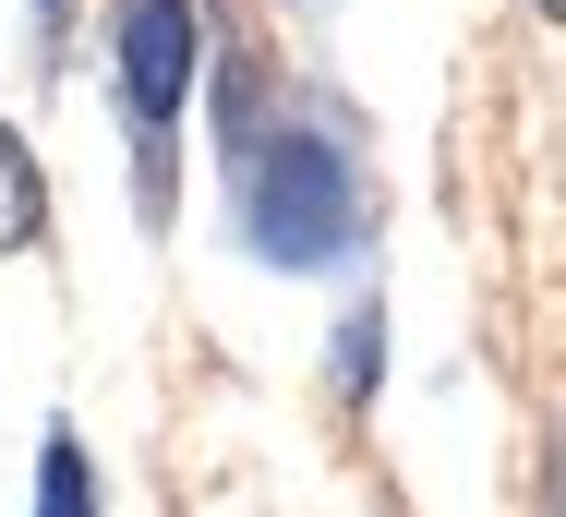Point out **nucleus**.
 Instances as JSON below:
<instances>
[{"instance_id": "7", "label": "nucleus", "mask_w": 566, "mask_h": 517, "mask_svg": "<svg viewBox=\"0 0 566 517\" xmlns=\"http://www.w3.org/2000/svg\"><path fill=\"white\" fill-rule=\"evenodd\" d=\"M543 12H566V0H543Z\"/></svg>"}, {"instance_id": "4", "label": "nucleus", "mask_w": 566, "mask_h": 517, "mask_svg": "<svg viewBox=\"0 0 566 517\" xmlns=\"http://www.w3.org/2000/svg\"><path fill=\"white\" fill-rule=\"evenodd\" d=\"M0 241H36V181H24L12 133H0Z\"/></svg>"}, {"instance_id": "5", "label": "nucleus", "mask_w": 566, "mask_h": 517, "mask_svg": "<svg viewBox=\"0 0 566 517\" xmlns=\"http://www.w3.org/2000/svg\"><path fill=\"white\" fill-rule=\"evenodd\" d=\"M555 517H566V445H555Z\"/></svg>"}, {"instance_id": "3", "label": "nucleus", "mask_w": 566, "mask_h": 517, "mask_svg": "<svg viewBox=\"0 0 566 517\" xmlns=\"http://www.w3.org/2000/svg\"><path fill=\"white\" fill-rule=\"evenodd\" d=\"M36 517H97V482H85L73 433H49V457H36Z\"/></svg>"}, {"instance_id": "2", "label": "nucleus", "mask_w": 566, "mask_h": 517, "mask_svg": "<svg viewBox=\"0 0 566 517\" xmlns=\"http://www.w3.org/2000/svg\"><path fill=\"white\" fill-rule=\"evenodd\" d=\"M181 85H193V0H120V97H133V145H145V193L169 181Z\"/></svg>"}, {"instance_id": "1", "label": "nucleus", "mask_w": 566, "mask_h": 517, "mask_svg": "<svg viewBox=\"0 0 566 517\" xmlns=\"http://www.w3.org/2000/svg\"><path fill=\"white\" fill-rule=\"evenodd\" d=\"M241 205H253V253H277V265H338L349 241H361V169H349V145L326 120H290V133L253 145Z\"/></svg>"}, {"instance_id": "6", "label": "nucleus", "mask_w": 566, "mask_h": 517, "mask_svg": "<svg viewBox=\"0 0 566 517\" xmlns=\"http://www.w3.org/2000/svg\"><path fill=\"white\" fill-rule=\"evenodd\" d=\"M36 12H49V24H61V0H36Z\"/></svg>"}]
</instances>
